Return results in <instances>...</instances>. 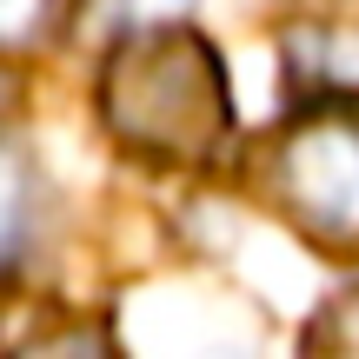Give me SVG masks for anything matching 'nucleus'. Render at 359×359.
<instances>
[{"label": "nucleus", "instance_id": "4", "mask_svg": "<svg viewBox=\"0 0 359 359\" xmlns=\"http://www.w3.org/2000/svg\"><path fill=\"white\" fill-rule=\"evenodd\" d=\"M27 219H34V173L13 147H0V266L20 253Z\"/></svg>", "mask_w": 359, "mask_h": 359}, {"label": "nucleus", "instance_id": "1", "mask_svg": "<svg viewBox=\"0 0 359 359\" xmlns=\"http://www.w3.org/2000/svg\"><path fill=\"white\" fill-rule=\"evenodd\" d=\"M100 120L114 140H127L147 160L200 167L226 147L233 100L226 67L187 27H147L107 53L100 74Z\"/></svg>", "mask_w": 359, "mask_h": 359}, {"label": "nucleus", "instance_id": "2", "mask_svg": "<svg viewBox=\"0 0 359 359\" xmlns=\"http://www.w3.org/2000/svg\"><path fill=\"white\" fill-rule=\"evenodd\" d=\"M266 193L306 240L359 253V114H313L273 147Z\"/></svg>", "mask_w": 359, "mask_h": 359}, {"label": "nucleus", "instance_id": "3", "mask_svg": "<svg viewBox=\"0 0 359 359\" xmlns=\"http://www.w3.org/2000/svg\"><path fill=\"white\" fill-rule=\"evenodd\" d=\"M293 60L313 87L359 93V27H306V34H293Z\"/></svg>", "mask_w": 359, "mask_h": 359}]
</instances>
